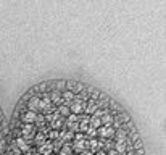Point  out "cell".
<instances>
[{"label":"cell","instance_id":"cell-1","mask_svg":"<svg viewBox=\"0 0 166 155\" xmlns=\"http://www.w3.org/2000/svg\"><path fill=\"white\" fill-rule=\"evenodd\" d=\"M97 134L100 137H103V139H108V137L114 136V129H113V126H100V128L97 129Z\"/></svg>","mask_w":166,"mask_h":155},{"label":"cell","instance_id":"cell-2","mask_svg":"<svg viewBox=\"0 0 166 155\" xmlns=\"http://www.w3.org/2000/svg\"><path fill=\"white\" fill-rule=\"evenodd\" d=\"M70 107V110L73 115H79V113H82L84 112V103H82V99H74V102L71 103V105H68Z\"/></svg>","mask_w":166,"mask_h":155},{"label":"cell","instance_id":"cell-3","mask_svg":"<svg viewBox=\"0 0 166 155\" xmlns=\"http://www.w3.org/2000/svg\"><path fill=\"white\" fill-rule=\"evenodd\" d=\"M27 110L37 113L39 110H41V99H39V97H36V95L31 97V99L27 100Z\"/></svg>","mask_w":166,"mask_h":155},{"label":"cell","instance_id":"cell-4","mask_svg":"<svg viewBox=\"0 0 166 155\" xmlns=\"http://www.w3.org/2000/svg\"><path fill=\"white\" fill-rule=\"evenodd\" d=\"M21 120H23V123H24V124H34V123H36V120H37V113L27 110V112L23 113Z\"/></svg>","mask_w":166,"mask_h":155},{"label":"cell","instance_id":"cell-5","mask_svg":"<svg viewBox=\"0 0 166 155\" xmlns=\"http://www.w3.org/2000/svg\"><path fill=\"white\" fill-rule=\"evenodd\" d=\"M53 150V144L52 142H44V144L39 146V153L41 155H50Z\"/></svg>","mask_w":166,"mask_h":155},{"label":"cell","instance_id":"cell-6","mask_svg":"<svg viewBox=\"0 0 166 155\" xmlns=\"http://www.w3.org/2000/svg\"><path fill=\"white\" fill-rule=\"evenodd\" d=\"M15 144H16V147L20 149V152H29V146H27V142H26L24 137H16Z\"/></svg>","mask_w":166,"mask_h":155},{"label":"cell","instance_id":"cell-7","mask_svg":"<svg viewBox=\"0 0 166 155\" xmlns=\"http://www.w3.org/2000/svg\"><path fill=\"white\" fill-rule=\"evenodd\" d=\"M89 121H90V118L89 116H85V118H82L81 120V123H79V133H84L85 134V131L89 129Z\"/></svg>","mask_w":166,"mask_h":155},{"label":"cell","instance_id":"cell-8","mask_svg":"<svg viewBox=\"0 0 166 155\" xmlns=\"http://www.w3.org/2000/svg\"><path fill=\"white\" fill-rule=\"evenodd\" d=\"M100 120H102V126H111L113 124V116H111V113H108V112H105L103 116Z\"/></svg>","mask_w":166,"mask_h":155},{"label":"cell","instance_id":"cell-9","mask_svg":"<svg viewBox=\"0 0 166 155\" xmlns=\"http://www.w3.org/2000/svg\"><path fill=\"white\" fill-rule=\"evenodd\" d=\"M71 149L76 153H82L85 150V142H74V146L71 144Z\"/></svg>","mask_w":166,"mask_h":155},{"label":"cell","instance_id":"cell-10","mask_svg":"<svg viewBox=\"0 0 166 155\" xmlns=\"http://www.w3.org/2000/svg\"><path fill=\"white\" fill-rule=\"evenodd\" d=\"M113 150L116 152V153H124L126 150H128V146H126V142H116Z\"/></svg>","mask_w":166,"mask_h":155},{"label":"cell","instance_id":"cell-11","mask_svg":"<svg viewBox=\"0 0 166 155\" xmlns=\"http://www.w3.org/2000/svg\"><path fill=\"white\" fill-rule=\"evenodd\" d=\"M21 129H23V134H24V137H27V136H31V134H32V131H34V124H23V126H21Z\"/></svg>","mask_w":166,"mask_h":155},{"label":"cell","instance_id":"cell-12","mask_svg":"<svg viewBox=\"0 0 166 155\" xmlns=\"http://www.w3.org/2000/svg\"><path fill=\"white\" fill-rule=\"evenodd\" d=\"M58 113L61 115V116H70V115H71V110H70V107H68V105H60Z\"/></svg>","mask_w":166,"mask_h":155},{"label":"cell","instance_id":"cell-13","mask_svg":"<svg viewBox=\"0 0 166 155\" xmlns=\"http://www.w3.org/2000/svg\"><path fill=\"white\" fill-rule=\"evenodd\" d=\"M61 97H63V100H66V102H71V100H74V92H73V90H65Z\"/></svg>","mask_w":166,"mask_h":155},{"label":"cell","instance_id":"cell-14","mask_svg":"<svg viewBox=\"0 0 166 155\" xmlns=\"http://www.w3.org/2000/svg\"><path fill=\"white\" fill-rule=\"evenodd\" d=\"M87 147H89V152H94V150H97V149L100 147V144H99V141H97V139H90Z\"/></svg>","mask_w":166,"mask_h":155},{"label":"cell","instance_id":"cell-15","mask_svg":"<svg viewBox=\"0 0 166 155\" xmlns=\"http://www.w3.org/2000/svg\"><path fill=\"white\" fill-rule=\"evenodd\" d=\"M114 134H116V142H126V133L123 129H118V133Z\"/></svg>","mask_w":166,"mask_h":155},{"label":"cell","instance_id":"cell-16","mask_svg":"<svg viewBox=\"0 0 166 155\" xmlns=\"http://www.w3.org/2000/svg\"><path fill=\"white\" fill-rule=\"evenodd\" d=\"M71 152H73L71 146H70V144H66V142H65V144L61 146V152H60V153H63V155H71Z\"/></svg>","mask_w":166,"mask_h":155},{"label":"cell","instance_id":"cell-17","mask_svg":"<svg viewBox=\"0 0 166 155\" xmlns=\"http://www.w3.org/2000/svg\"><path fill=\"white\" fill-rule=\"evenodd\" d=\"M60 100H61V95H60V92H52V95H50V102L52 103H60Z\"/></svg>","mask_w":166,"mask_h":155},{"label":"cell","instance_id":"cell-18","mask_svg":"<svg viewBox=\"0 0 166 155\" xmlns=\"http://www.w3.org/2000/svg\"><path fill=\"white\" fill-rule=\"evenodd\" d=\"M34 141H36V144H44L45 142V133H39V134H36V137H34Z\"/></svg>","mask_w":166,"mask_h":155},{"label":"cell","instance_id":"cell-19","mask_svg":"<svg viewBox=\"0 0 166 155\" xmlns=\"http://www.w3.org/2000/svg\"><path fill=\"white\" fill-rule=\"evenodd\" d=\"M84 110H85V112H87V113H94V112L97 110V105H95V103H94V100H92V102H90V103H89V105H87V107H84Z\"/></svg>","mask_w":166,"mask_h":155},{"label":"cell","instance_id":"cell-20","mask_svg":"<svg viewBox=\"0 0 166 155\" xmlns=\"http://www.w3.org/2000/svg\"><path fill=\"white\" fill-rule=\"evenodd\" d=\"M85 134H87L90 139H95V137H97V129H94V128H90V126H89V129L85 131Z\"/></svg>","mask_w":166,"mask_h":155},{"label":"cell","instance_id":"cell-21","mask_svg":"<svg viewBox=\"0 0 166 155\" xmlns=\"http://www.w3.org/2000/svg\"><path fill=\"white\" fill-rule=\"evenodd\" d=\"M74 139H76V142H84L85 134H84V133H79V131H78V133L74 134Z\"/></svg>","mask_w":166,"mask_h":155},{"label":"cell","instance_id":"cell-22","mask_svg":"<svg viewBox=\"0 0 166 155\" xmlns=\"http://www.w3.org/2000/svg\"><path fill=\"white\" fill-rule=\"evenodd\" d=\"M49 137H50V139H56V137H60V133H58L56 129H52V131L49 133Z\"/></svg>","mask_w":166,"mask_h":155},{"label":"cell","instance_id":"cell-23","mask_svg":"<svg viewBox=\"0 0 166 155\" xmlns=\"http://www.w3.org/2000/svg\"><path fill=\"white\" fill-rule=\"evenodd\" d=\"M61 123H60V120H52V128L56 129V128H60Z\"/></svg>","mask_w":166,"mask_h":155},{"label":"cell","instance_id":"cell-24","mask_svg":"<svg viewBox=\"0 0 166 155\" xmlns=\"http://www.w3.org/2000/svg\"><path fill=\"white\" fill-rule=\"evenodd\" d=\"M103 110H99V108H97V110L94 112V116H97V118H102V116H103Z\"/></svg>","mask_w":166,"mask_h":155},{"label":"cell","instance_id":"cell-25","mask_svg":"<svg viewBox=\"0 0 166 155\" xmlns=\"http://www.w3.org/2000/svg\"><path fill=\"white\" fill-rule=\"evenodd\" d=\"M68 118H70V123H73V121H78V115H73V113H71Z\"/></svg>","mask_w":166,"mask_h":155},{"label":"cell","instance_id":"cell-26","mask_svg":"<svg viewBox=\"0 0 166 155\" xmlns=\"http://www.w3.org/2000/svg\"><path fill=\"white\" fill-rule=\"evenodd\" d=\"M105 155H118L114 150H108V152H105Z\"/></svg>","mask_w":166,"mask_h":155},{"label":"cell","instance_id":"cell-27","mask_svg":"<svg viewBox=\"0 0 166 155\" xmlns=\"http://www.w3.org/2000/svg\"><path fill=\"white\" fill-rule=\"evenodd\" d=\"M81 155H92V152H89V150H84Z\"/></svg>","mask_w":166,"mask_h":155},{"label":"cell","instance_id":"cell-28","mask_svg":"<svg viewBox=\"0 0 166 155\" xmlns=\"http://www.w3.org/2000/svg\"><path fill=\"white\" fill-rule=\"evenodd\" d=\"M97 155H105V152H103V150H102V152H99V153H97Z\"/></svg>","mask_w":166,"mask_h":155},{"label":"cell","instance_id":"cell-29","mask_svg":"<svg viewBox=\"0 0 166 155\" xmlns=\"http://www.w3.org/2000/svg\"><path fill=\"white\" fill-rule=\"evenodd\" d=\"M71 155H73V153H71Z\"/></svg>","mask_w":166,"mask_h":155}]
</instances>
